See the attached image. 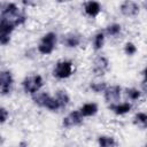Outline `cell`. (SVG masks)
<instances>
[{"label":"cell","instance_id":"obj_1","mask_svg":"<svg viewBox=\"0 0 147 147\" xmlns=\"http://www.w3.org/2000/svg\"><path fill=\"white\" fill-rule=\"evenodd\" d=\"M0 21H6L15 28L25 23L26 15L16 3L2 2L0 3Z\"/></svg>","mask_w":147,"mask_h":147},{"label":"cell","instance_id":"obj_2","mask_svg":"<svg viewBox=\"0 0 147 147\" xmlns=\"http://www.w3.org/2000/svg\"><path fill=\"white\" fill-rule=\"evenodd\" d=\"M32 99L36 105L47 108L51 111H56L61 108L57 100L55 99V96H52L46 92H37L36 94L32 95Z\"/></svg>","mask_w":147,"mask_h":147},{"label":"cell","instance_id":"obj_3","mask_svg":"<svg viewBox=\"0 0 147 147\" xmlns=\"http://www.w3.org/2000/svg\"><path fill=\"white\" fill-rule=\"evenodd\" d=\"M57 41V36L55 32H47L45 33L41 39L40 42L38 45V52L42 55H49L53 53L55 45Z\"/></svg>","mask_w":147,"mask_h":147},{"label":"cell","instance_id":"obj_4","mask_svg":"<svg viewBox=\"0 0 147 147\" xmlns=\"http://www.w3.org/2000/svg\"><path fill=\"white\" fill-rule=\"evenodd\" d=\"M44 85V79L40 75H31V76H26L23 82H22V87L24 90V92L30 93V94H36L37 92H39V90Z\"/></svg>","mask_w":147,"mask_h":147},{"label":"cell","instance_id":"obj_5","mask_svg":"<svg viewBox=\"0 0 147 147\" xmlns=\"http://www.w3.org/2000/svg\"><path fill=\"white\" fill-rule=\"evenodd\" d=\"M72 70H74V64L71 61L61 60L56 62L53 70V75L59 79H65L72 75Z\"/></svg>","mask_w":147,"mask_h":147},{"label":"cell","instance_id":"obj_6","mask_svg":"<svg viewBox=\"0 0 147 147\" xmlns=\"http://www.w3.org/2000/svg\"><path fill=\"white\" fill-rule=\"evenodd\" d=\"M119 10L121 13L126 16V17H133V16H137L140 11V6L138 2L136 1H130V0H126L124 2L121 3L119 6Z\"/></svg>","mask_w":147,"mask_h":147},{"label":"cell","instance_id":"obj_7","mask_svg":"<svg viewBox=\"0 0 147 147\" xmlns=\"http://www.w3.org/2000/svg\"><path fill=\"white\" fill-rule=\"evenodd\" d=\"M121 92H122V87L119 85H110L107 86V88L103 91V95H105V100L109 103H117L119 98H121Z\"/></svg>","mask_w":147,"mask_h":147},{"label":"cell","instance_id":"obj_8","mask_svg":"<svg viewBox=\"0 0 147 147\" xmlns=\"http://www.w3.org/2000/svg\"><path fill=\"white\" fill-rule=\"evenodd\" d=\"M109 70V61L106 56L99 55L94 59L93 62V72L96 76H102Z\"/></svg>","mask_w":147,"mask_h":147},{"label":"cell","instance_id":"obj_9","mask_svg":"<svg viewBox=\"0 0 147 147\" xmlns=\"http://www.w3.org/2000/svg\"><path fill=\"white\" fill-rule=\"evenodd\" d=\"M84 117L80 115V113L78 110H74L71 113H69L62 121V125L64 127H74V126H78L83 123Z\"/></svg>","mask_w":147,"mask_h":147},{"label":"cell","instance_id":"obj_10","mask_svg":"<svg viewBox=\"0 0 147 147\" xmlns=\"http://www.w3.org/2000/svg\"><path fill=\"white\" fill-rule=\"evenodd\" d=\"M14 78L10 71H0V92L1 94H8L13 85Z\"/></svg>","mask_w":147,"mask_h":147},{"label":"cell","instance_id":"obj_11","mask_svg":"<svg viewBox=\"0 0 147 147\" xmlns=\"http://www.w3.org/2000/svg\"><path fill=\"white\" fill-rule=\"evenodd\" d=\"M14 26L6 21H0V44L7 45L10 41V33L14 31Z\"/></svg>","mask_w":147,"mask_h":147},{"label":"cell","instance_id":"obj_12","mask_svg":"<svg viewBox=\"0 0 147 147\" xmlns=\"http://www.w3.org/2000/svg\"><path fill=\"white\" fill-rule=\"evenodd\" d=\"M84 11L90 17H96L101 11V5L98 1H87L84 3Z\"/></svg>","mask_w":147,"mask_h":147},{"label":"cell","instance_id":"obj_13","mask_svg":"<svg viewBox=\"0 0 147 147\" xmlns=\"http://www.w3.org/2000/svg\"><path fill=\"white\" fill-rule=\"evenodd\" d=\"M109 109H110L114 114L122 116V115H125V114H127V113L131 111L132 105H131L130 102H122V103L117 102V103L109 105Z\"/></svg>","mask_w":147,"mask_h":147},{"label":"cell","instance_id":"obj_14","mask_svg":"<svg viewBox=\"0 0 147 147\" xmlns=\"http://www.w3.org/2000/svg\"><path fill=\"white\" fill-rule=\"evenodd\" d=\"M63 42L69 48H76L82 44V36L78 33H68L63 37Z\"/></svg>","mask_w":147,"mask_h":147},{"label":"cell","instance_id":"obj_15","mask_svg":"<svg viewBox=\"0 0 147 147\" xmlns=\"http://www.w3.org/2000/svg\"><path fill=\"white\" fill-rule=\"evenodd\" d=\"M80 115L83 117H91V116H94L96 113H98V105L94 103V102H87V103H84L79 110Z\"/></svg>","mask_w":147,"mask_h":147},{"label":"cell","instance_id":"obj_16","mask_svg":"<svg viewBox=\"0 0 147 147\" xmlns=\"http://www.w3.org/2000/svg\"><path fill=\"white\" fill-rule=\"evenodd\" d=\"M117 145V141L114 137L110 136H100L98 138V146L99 147H115Z\"/></svg>","mask_w":147,"mask_h":147},{"label":"cell","instance_id":"obj_17","mask_svg":"<svg viewBox=\"0 0 147 147\" xmlns=\"http://www.w3.org/2000/svg\"><path fill=\"white\" fill-rule=\"evenodd\" d=\"M55 99L57 100V102H59V105H60L61 108L67 107V106L69 105V102H70V96H69V94H68L65 91H63V90H59V91L56 92Z\"/></svg>","mask_w":147,"mask_h":147},{"label":"cell","instance_id":"obj_18","mask_svg":"<svg viewBox=\"0 0 147 147\" xmlns=\"http://www.w3.org/2000/svg\"><path fill=\"white\" fill-rule=\"evenodd\" d=\"M105 38H106L105 37V32H102V31H99V32H96L94 34V37H93V48L95 51H100L103 47Z\"/></svg>","mask_w":147,"mask_h":147},{"label":"cell","instance_id":"obj_19","mask_svg":"<svg viewBox=\"0 0 147 147\" xmlns=\"http://www.w3.org/2000/svg\"><path fill=\"white\" fill-rule=\"evenodd\" d=\"M133 123L141 129H145L147 125V115L144 111H139L136 114V116L133 117Z\"/></svg>","mask_w":147,"mask_h":147},{"label":"cell","instance_id":"obj_20","mask_svg":"<svg viewBox=\"0 0 147 147\" xmlns=\"http://www.w3.org/2000/svg\"><path fill=\"white\" fill-rule=\"evenodd\" d=\"M121 31H122V26L118 23H111L106 28V34L111 36V37H115V36L119 34Z\"/></svg>","mask_w":147,"mask_h":147},{"label":"cell","instance_id":"obj_21","mask_svg":"<svg viewBox=\"0 0 147 147\" xmlns=\"http://www.w3.org/2000/svg\"><path fill=\"white\" fill-rule=\"evenodd\" d=\"M125 94H126V96H127L130 100H132V101L139 100L140 96H141V92H140L138 88H136V87L126 88V90H125Z\"/></svg>","mask_w":147,"mask_h":147},{"label":"cell","instance_id":"obj_22","mask_svg":"<svg viewBox=\"0 0 147 147\" xmlns=\"http://www.w3.org/2000/svg\"><path fill=\"white\" fill-rule=\"evenodd\" d=\"M90 88L95 93H101L107 88V84L105 82H92Z\"/></svg>","mask_w":147,"mask_h":147},{"label":"cell","instance_id":"obj_23","mask_svg":"<svg viewBox=\"0 0 147 147\" xmlns=\"http://www.w3.org/2000/svg\"><path fill=\"white\" fill-rule=\"evenodd\" d=\"M137 46L133 44V42H131V41H129V42H126L125 44V46H124V53L127 55V56H132V55H134L136 53H137Z\"/></svg>","mask_w":147,"mask_h":147},{"label":"cell","instance_id":"obj_24","mask_svg":"<svg viewBox=\"0 0 147 147\" xmlns=\"http://www.w3.org/2000/svg\"><path fill=\"white\" fill-rule=\"evenodd\" d=\"M8 116H9L8 110L5 107H0V124L5 123L8 119Z\"/></svg>","mask_w":147,"mask_h":147},{"label":"cell","instance_id":"obj_25","mask_svg":"<svg viewBox=\"0 0 147 147\" xmlns=\"http://www.w3.org/2000/svg\"><path fill=\"white\" fill-rule=\"evenodd\" d=\"M17 147H28V144L25 142V141H21L20 144H18V146Z\"/></svg>","mask_w":147,"mask_h":147},{"label":"cell","instance_id":"obj_26","mask_svg":"<svg viewBox=\"0 0 147 147\" xmlns=\"http://www.w3.org/2000/svg\"><path fill=\"white\" fill-rule=\"evenodd\" d=\"M2 142H3V138H2V136L0 134V145H1Z\"/></svg>","mask_w":147,"mask_h":147}]
</instances>
